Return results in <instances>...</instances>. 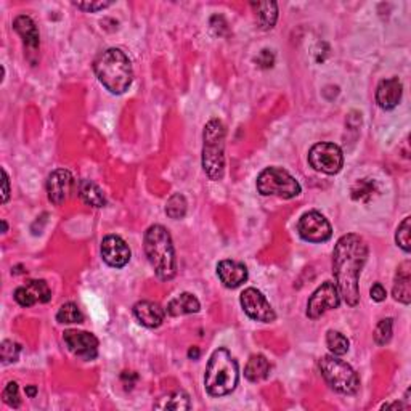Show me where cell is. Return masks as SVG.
Masks as SVG:
<instances>
[{
	"mask_svg": "<svg viewBox=\"0 0 411 411\" xmlns=\"http://www.w3.org/2000/svg\"><path fill=\"white\" fill-rule=\"evenodd\" d=\"M94 71L103 87L114 95L124 94L133 81L132 63L121 48H108L98 55Z\"/></svg>",
	"mask_w": 411,
	"mask_h": 411,
	"instance_id": "2",
	"label": "cell"
},
{
	"mask_svg": "<svg viewBox=\"0 0 411 411\" xmlns=\"http://www.w3.org/2000/svg\"><path fill=\"white\" fill-rule=\"evenodd\" d=\"M370 296L374 302H383L388 292H385V287L381 283H374L370 290Z\"/></svg>",
	"mask_w": 411,
	"mask_h": 411,
	"instance_id": "36",
	"label": "cell"
},
{
	"mask_svg": "<svg viewBox=\"0 0 411 411\" xmlns=\"http://www.w3.org/2000/svg\"><path fill=\"white\" fill-rule=\"evenodd\" d=\"M187 209H188V202L185 199V196L180 193H174L168 199V202H165V214L174 220H180L185 217Z\"/></svg>",
	"mask_w": 411,
	"mask_h": 411,
	"instance_id": "26",
	"label": "cell"
},
{
	"mask_svg": "<svg viewBox=\"0 0 411 411\" xmlns=\"http://www.w3.org/2000/svg\"><path fill=\"white\" fill-rule=\"evenodd\" d=\"M318 368H320L322 376L331 389L344 395L357 394L360 388V378L354 368L346 363L344 360H341L333 354L323 355L320 361H318Z\"/></svg>",
	"mask_w": 411,
	"mask_h": 411,
	"instance_id": "6",
	"label": "cell"
},
{
	"mask_svg": "<svg viewBox=\"0 0 411 411\" xmlns=\"http://www.w3.org/2000/svg\"><path fill=\"white\" fill-rule=\"evenodd\" d=\"M77 193L87 206H92V207H105L106 206L105 194H103L100 187H98L97 183H94L92 180L84 179V180L79 182Z\"/></svg>",
	"mask_w": 411,
	"mask_h": 411,
	"instance_id": "23",
	"label": "cell"
},
{
	"mask_svg": "<svg viewBox=\"0 0 411 411\" xmlns=\"http://www.w3.org/2000/svg\"><path fill=\"white\" fill-rule=\"evenodd\" d=\"M411 263L405 261L400 267L397 268L395 280H394V297L402 304L411 302Z\"/></svg>",
	"mask_w": 411,
	"mask_h": 411,
	"instance_id": "20",
	"label": "cell"
},
{
	"mask_svg": "<svg viewBox=\"0 0 411 411\" xmlns=\"http://www.w3.org/2000/svg\"><path fill=\"white\" fill-rule=\"evenodd\" d=\"M251 7L256 11L257 24L263 31H268L275 26L278 20V4L277 2H253Z\"/></svg>",
	"mask_w": 411,
	"mask_h": 411,
	"instance_id": "22",
	"label": "cell"
},
{
	"mask_svg": "<svg viewBox=\"0 0 411 411\" xmlns=\"http://www.w3.org/2000/svg\"><path fill=\"white\" fill-rule=\"evenodd\" d=\"M35 394H38V388H35V385H28V388H26V395L31 397V398H34Z\"/></svg>",
	"mask_w": 411,
	"mask_h": 411,
	"instance_id": "39",
	"label": "cell"
},
{
	"mask_svg": "<svg viewBox=\"0 0 411 411\" xmlns=\"http://www.w3.org/2000/svg\"><path fill=\"white\" fill-rule=\"evenodd\" d=\"M309 164L317 172L336 175L344 165V153L334 143H317L309 151Z\"/></svg>",
	"mask_w": 411,
	"mask_h": 411,
	"instance_id": "8",
	"label": "cell"
},
{
	"mask_svg": "<svg viewBox=\"0 0 411 411\" xmlns=\"http://www.w3.org/2000/svg\"><path fill=\"white\" fill-rule=\"evenodd\" d=\"M2 398L4 402L9 405L11 408H18L21 405L20 400V394H18V384L16 383H9L7 388L2 392Z\"/></svg>",
	"mask_w": 411,
	"mask_h": 411,
	"instance_id": "33",
	"label": "cell"
},
{
	"mask_svg": "<svg viewBox=\"0 0 411 411\" xmlns=\"http://www.w3.org/2000/svg\"><path fill=\"white\" fill-rule=\"evenodd\" d=\"M339 305L341 294L337 291V286L331 281H324L320 287H317V291L312 294L309 302H307V317L310 320H317L328 310H334Z\"/></svg>",
	"mask_w": 411,
	"mask_h": 411,
	"instance_id": "10",
	"label": "cell"
},
{
	"mask_svg": "<svg viewBox=\"0 0 411 411\" xmlns=\"http://www.w3.org/2000/svg\"><path fill=\"white\" fill-rule=\"evenodd\" d=\"M2 225H4V233H7L9 231V225H7V222H5V220H2Z\"/></svg>",
	"mask_w": 411,
	"mask_h": 411,
	"instance_id": "40",
	"label": "cell"
},
{
	"mask_svg": "<svg viewBox=\"0 0 411 411\" xmlns=\"http://www.w3.org/2000/svg\"><path fill=\"white\" fill-rule=\"evenodd\" d=\"M199 309H201V304L194 294L182 292L168 304L165 314L170 317H182L188 314H198Z\"/></svg>",
	"mask_w": 411,
	"mask_h": 411,
	"instance_id": "21",
	"label": "cell"
},
{
	"mask_svg": "<svg viewBox=\"0 0 411 411\" xmlns=\"http://www.w3.org/2000/svg\"><path fill=\"white\" fill-rule=\"evenodd\" d=\"M132 312L138 323L146 328H159L165 318V310L159 304L151 302V300H140L133 305Z\"/></svg>",
	"mask_w": 411,
	"mask_h": 411,
	"instance_id": "18",
	"label": "cell"
},
{
	"mask_svg": "<svg viewBox=\"0 0 411 411\" xmlns=\"http://www.w3.org/2000/svg\"><path fill=\"white\" fill-rule=\"evenodd\" d=\"M395 243L405 251V253H410V249H411V217H405L403 222L398 225L397 233H395Z\"/></svg>",
	"mask_w": 411,
	"mask_h": 411,
	"instance_id": "30",
	"label": "cell"
},
{
	"mask_svg": "<svg viewBox=\"0 0 411 411\" xmlns=\"http://www.w3.org/2000/svg\"><path fill=\"white\" fill-rule=\"evenodd\" d=\"M297 231L300 238L309 243H324L333 236V229L328 219L317 211L302 214L297 222Z\"/></svg>",
	"mask_w": 411,
	"mask_h": 411,
	"instance_id": "9",
	"label": "cell"
},
{
	"mask_svg": "<svg viewBox=\"0 0 411 411\" xmlns=\"http://www.w3.org/2000/svg\"><path fill=\"white\" fill-rule=\"evenodd\" d=\"M188 357L193 358V360H198L199 358V349L198 347H192L188 351Z\"/></svg>",
	"mask_w": 411,
	"mask_h": 411,
	"instance_id": "38",
	"label": "cell"
},
{
	"mask_svg": "<svg viewBox=\"0 0 411 411\" xmlns=\"http://www.w3.org/2000/svg\"><path fill=\"white\" fill-rule=\"evenodd\" d=\"M239 381L238 363L226 349H217L211 355L204 374V388L212 397H224L236 389Z\"/></svg>",
	"mask_w": 411,
	"mask_h": 411,
	"instance_id": "4",
	"label": "cell"
},
{
	"mask_svg": "<svg viewBox=\"0 0 411 411\" xmlns=\"http://www.w3.org/2000/svg\"><path fill=\"white\" fill-rule=\"evenodd\" d=\"M256 61H257V65H259L261 67H263V70H267V67L273 66L275 57H273V53L270 52V50H262L259 53V57L256 58Z\"/></svg>",
	"mask_w": 411,
	"mask_h": 411,
	"instance_id": "35",
	"label": "cell"
},
{
	"mask_svg": "<svg viewBox=\"0 0 411 411\" xmlns=\"http://www.w3.org/2000/svg\"><path fill=\"white\" fill-rule=\"evenodd\" d=\"M158 410H190L192 403H190V397L187 392L177 390L169 394L168 397H163L161 400L156 403Z\"/></svg>",
	"mask_w": 411,
	"mask_h": 411,
	"instance_id": "25",
	"label": "cell"
},
{
	"mask_svg": "<svg viewBox=\"0 0 411 411\" xmlns=\"http://www.w3.org/2000/svg\"><path fill=\"white\" fill-rule=\"evenodd\" d=\"M239 302L249 318H253L256 322L262 323H272L277 320V314L272 309V305L267 300V297L263 294L256 290V287H248L241 292V297H239Z\"/></svg>",
	"mask_w": 411,
	"mask_h": 411,
	"instance_id": "11",
	"label": "cell"
},
{
	"mask_svg": "<svg viewBox=\"0 0 411 411\" xmlns=\"http://www.w3.org/2000/svg\"><path fill=\"white\" fill-rule=\"evenodd\" d=\"M75 185V179L70 170L57 169L48 175L47 179V194L52 204L61 206L63 202L70 198V193Z\"/></svg>",
	"mask_w": 411,
	"mask_h": 411,
	"instance_id": "14",
	"label": "cell"
},
{
	"mask_svg": "<svg viewBox=\"0 0 411 411\" xmlns=\"http://www.w3.org/2000/svg\"><path fill=\"white\" fill-rule=\"evenodd\" d=\"M57 322L58 323H82L84 322V315L81 309H79L77 304L75 302H66L60 307L58 314H57Z\"/></svg>",
	"mask_w": 411,
	"mask_h": 411,
	"instance_id": "29",
	"label": "cell"
},
{
	"mask_svg": "<svg viewBox=\"0 0 411 411\" xmlns=\"http://www.w3.org/2000/svg\"><path fill=\"white\" fill-rule=\"evenodd\" d=\"M403 94V85L398 77L384 79L379 82L376 89V103L385 111L394 109L402 100Z\"/></svg>",
	"mask_w": 411,
	"mask_h": 411,
	"instance_id": "16",
	"label": "cell"
},
{
	"mask_svg": "<svg viewBox=\"0 0 411 411\" xmlns=\"http://www.w3.org/2000/svg\"><path fill=\"white\" fill-rule=\"evenodd\" d=\"M13 29L18 34H20L24 47H26L29 52H38L39 44H40L39 29L33 21V18H29L26 15L16 16L13 21Z\"/></svg>",
	"mask_w": 411,
	"mask_h": 411,
	"instance_id": "19",
	"label": "cell"
},
{
	"mask_svg": "<svg viewBox=\"0 0 411 411\" xmlns=\"http://www.w3.org/2000/svg\"><path fill=\"white\" fill-rule=\"evenodd\" d=\"M270 370H272V366H270L268 360L263 355L256 354L249 358L246 368H244V376L251 383H259L268 378Z\"/></svg>",
	"mask_w": 411,
	"mask_h": 411,
	"instance_id": "24",
	"label": "cell"
},
{
	"mask_svg": "<svg viewBox=\"0 0 411 411\" xmlns=\"http://www.w3.org/2000/svg\"><path fill=\"white\" fill-rule=\"evenodd\" d=\"M72 5L77 7L79 10L87 11V13H95V11H100V10H105L108 7H111L113 2H102V0H98V2H75Z\"/></svg>",
	"mask_w": 411,
	"mask_h": 411,
	"instance_id": "34",
	"label": "cell"
},
{
	"mask_svg": "<svg viewBox=\"0 0 411 411\" xmlns=\"http://www.w3.org/2000/svg\"><path fill=\"white\" fill-rule=\"evenodd\" d=\"M225 126L211 119L202 132V169L211 180L219 182L225 172Z\"/></svg>",
	"mask_w": 411,
	"mask_h": 411,
	"instance_id": "5",
	"label": "cell"
},
{
	"mask_svg": "<svg viewBox=\"0 0 411 411\" xmlns=\"http://www.w3.org/2000/svg\"><path fill=\"white\" fill-rule=\"evenodd\" d=\"M392 339V318H384L374 329V342L378 346H385Z\"/></svg>",
	"mask_w": 411,
	"mask_h": 411,
	"instance_id": "31",
	"label": "cell"
},
{
	"mask_svg": "<svg viewBox=\"0 0 411 411\" xmlns=\"http://www.w3.org/2000/svg\"><path fill=\"white\" fill-rule=\"evenodd\" d=\"M2 179H4V192H2V202L9 201L10 198V180H9V175H7V170L2 169Z\"/></svg>",
	"mask_w": 411,
	"mask_h": 411,
	"instance_id": "37",
	"label": "cell"
},
{
	"mask_svg": "<svg viewBox=\"0 0 411 411\" xmlns=\"http://www.w3.org/2000/svg\"><path fill=\"white\" fill-rule=\"evenodd\" d=\"M368 259V246L365 239L355 233L337 239L333 253V275L337 291L344 302L355 307L360 300L358 280Z\"/></svg>",
	"mask_w": 411,
	"mask_h": 411,
	"instance_id": "1",
	"label": "cell"
},
{
	"mask_svg": "<svg viewBox=\"0 0 411 411\" xmlns=\"http://www.w3.org/2000/svg\"><path fill=\"white\" fill-rule=\"evenodd\" d=\"M145 254L163 281L172 280L177 275L175 249L169 230L163 225H151L145 233Z\"/></svg>",
	"mask_w": 411,
	"mask_h": 411,
	"instance_id": "3",
	"label": "cell"
},
{
	"mask_svg": "<svg viewBox=\"0 0 411 411\" xmlns=\"http://www.w3.org/2000/svg\"><path fill=\"white\" fill-rule=\"evenodd\" d=\"M63 341L72 355L84 361H92L98 355V339L87 331L67 329L63 333Z\"/></svg>",
	"mask_w": 411,
	"mask_h": 411,
	"instance_id": "12",
	"label": "cell"
},
{
	"mask_svg": "<svg viewBox=\"0 0 411 411\" xmlns=\"http://www.w3.org/2000/svg\"><path fill=\"white\" fill-rule=\"evenodd\" d=\"M52 299V291L44 280H31L24 286L16 287L15 300L21 307L45 304Z\"/></svg>",
	"mask_w": 411,
	"mask_h": 411,
	"instance_id": "15",
	"label": "cell"
},
{
	"mask_svg": "<svg viewBox=\"0 0 411 411\" xmlns=\"http://www.w3.org/2000/svg\"><path fill=\"white\" fill-rule=\"evenodd\" d=\"M351 193L354 201H370L378 193V185L371 179H361L355 182Z\"/></svg>",
	"mask_w": 411,
	"mask_h": 411,
	"instance_id": "27",
	"label": "cell"
},
{
	"mask_svg": "<svg viewBox=\"0 0 411 411\" xmlns=\"http://www.w3.org/2000/svg\"><path fill=\"white\" fill-rule=\"evenodd\" d=\"M217 275L225 287L235 290L248 281V268L241 262L220 261L217 263Z\"/></svg>",
	"mask_w": 411,
	"mask_h": 411,
	"instance_id": "17",
	"label": "cell"
},
{
	"mask_svg": "<svg viewBox=\"0 0 411 411\" xmlns=\"http://www.w3.org/2000/svg\"><path fill=\"white\" fill-rule=\"evenodd\" d=\"M21 352V346L16 344L13 341H4L0 346V357H2V363H13L18 360Z\"/></svg>",
	"mask_w": 411,
	"mask_h": 411,
	"instance_id": "32",
	"label": "cell"
},
{
	"mask_svg": "<svg viewBox=\"0 0 411 411\" xmlns=\"http://www.w3.org/2000/svg\"><path fill=\"white\" fill-rule=\"evenodd\" d=\"M327 346L331 351V354L336 355V357H342V355H346L349 352V346H351V342H349L347 337L339 333V331H328L327 334Z\"/></svg>",
	"mask_w": 411,
	"mask_h": 411,
	"instance_id": "28",
	"label": "cell"
},
{
	"mask_svg": "<svg viewBox=\"0 0 411 411\" xmlns=\"http://www.w3.org/2000/svg\"><path fill=\"white\" fill-rule=\"evenodd\" d=\"M257 192L262 196H278L292 199L300 194V185L287 170L281 168H267L257 177Z\"/></svg>",
	"mask_w": 411,
	"mask_h": 411,
	"instance_id": "7",
	"label": "cell"
},
{
	"mask_svg": "<svg viewBox=\"0 0 411 411\" xmlns=\"http://www.w3.org/2000/svg\"><path fill=\"white\" fill-rule=\"evenodd\" d=\"M102 257L109 267L122 268L131 262V248L118 235H108L102 241Z\"/></svg>",
	"mask_w": 411,
	"mask_h": 411,
	"instance_id": "13",
	"label": "cell"
}]
</instances>
